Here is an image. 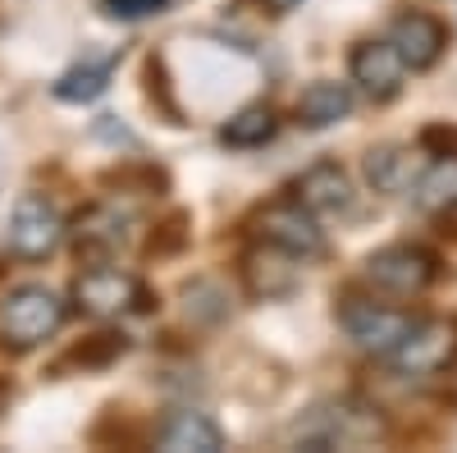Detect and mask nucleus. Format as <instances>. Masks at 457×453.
<instances>
[{"label": "nucleus", "mask_w": 457, "mask_h": 453, "mask_svg": "<svg viewBox=\"0 0 457 453\" xmlns=\"http://www.w3.org/2000/svg\"><path fill=\"white\" fill-rule=\"evenodd\" d=\"M385 440V417L379 407L357 398V394H343V398H325L312 412L288 426V444L307 449V453H329V449H366Z\"/></svg>", "instance_id": "f257e3e1"}, {"label": "nucleus", "mask_w": 457, "mask_h": 453, "mask_svg": "<svg viewBox=\"0 0 457 453\" xmlns=\"http://www.w3.org/2000/svg\"><path fill=\"white\" fill-rule=\"evenodd\" d=\"M64 321H69V302L55 289L23 284V289L0 298V348L32 353V348H42L46 339H55Z\"/></svg>", "instance_id": "f03ea898"}, {"label": "nucleus", "mask_w": 457, "mask_h": 453, "mask_svg": "<svg viewBox=\"0 0 457 453\" xmlns=\"http://www.w3.org/2000/svg\"><path fill=\"white\" fill-rule=\"evenodd\" d=\"M69 298H73V307L92 321H120V316H133V312H151L146 284L133 271L114 266V261H92L87 271H79Z\"/></svg>", "instance_id": "7ed1b4c3"}, {"label": "nucleus", "mask_w": 457, "mask_h": 453, "mask_svg": "<svg viewBox=\"0 0 457 453\" xmlns=\"http://www.w3.org/2000/svg\"><path fill=\"white\" fill-rule=\"evenodd\" d=\"M334 316H338L343 334H348L357 348L375 353V357H389V353L398 348V339L416 325V316H411V312L389 307V302H375V298H357V293L338 298Z\"/></svg>", "instance_id": "20e7f679"}, {"label": "nucleus", "mask_w": 457, "mask_h": 453, "mask_svg": "<svg viewBox=\"0 0 457 453\" xmlns=\"http://www.w3.org/2000/svg\"><path fill=\"white\" fill-rule=\"evenodd\" d=\"M69 220L64 211L46 197V193H23L10 211V230H5V247L19 261H46L51 252H60Z\"/></svg>", "instance_id": "39448f33"}, {"label": "nucleus", "mask_w": 457, "mask_h": 453, "mask_svg": "<svg viewBox=\"0 0 457 453\" xmlns=\"http://www.w3.org/2000/svg\"><path fill=\"white\" fill-rule=\"evenodd\" d=\"M453 357H457V325L444 316H416V325L398 339V348L385 362L407 381H426V375H439Z\"/></svg>", "instance_id": "423d86ee"}, {"label": "nucleus", "mask_w": 457, "mask_h": 453, "mask_svg": "<svg viewBox=\"0 0 457 453\" xmlns=\"http://www.w3.org/2000/svg\"><path fill=\"white\" fill-rule=\"evenodd\" d=\"M366 280L394 298H416L439 280V256L421 243H389L366 256Z\"/></svg>", "instance_id": "0eeeda50"}, {"label": "nucleus", "mask_w": 457, "mask_h": 453, "mask_svg": "<svg viewBox=\"0 0 457 453\" xmlns=\"http://www.w3.org/2000/svg\"><path fill=\"white\" fill-rule=\"evenodd\" d=\"M64 239L73 243V256H79L83 266H92V261H114L133 243V215L114 202H96L69 224Z\"/></svg>", "instance_id": "6e6552de"}, {"label": "nucleus", "mask_w": 457, "mask_h": 453, "mask_svg": "<svg viewBox=\"0 0 457 453\" xmlns=\"http://www.w3.org/2000/svg\"><path fill=\"white\" fill-rule=\"evenodd\" d=\"M256 234H261V243H270V247H279V252H288V256H297V261H320V256L329 252L320 220L302 206L297 197L265 206L261 220H256Z\"/></svg>", "instance_id": "1a4fd4ad"}, {"label": "nucleus", "mask_w": 457, "mask_h": 453, "mask_svg": "<svg viewBox=\"0 0 457 453\" xmlns=\"http://www.w3.org/2000/svg\"><path fill=\"white\" fill-rule=\"evenodd\" d=\"M389 46L398 51L403 69L426 73V69H435V64L444 60V51H448V28H444L435 14L407 10V14H398L394 28H389Z\"/></svg>", "instance_id": "9d476101"}, {"label": "nucleus", "mask_w": 457, "mask_h": 453, "mask_svg": "<svg viewBox=\"0 0 457 453\" xmlns=\"http://www.w3.org/2000/svg\"><path fill=\"white\" fill-rule=\"evenodd\" d=\"M293 197L307 206L316 220H343V215H353L357 211V188H353V174L343 170V165H334V161H320V165H312L307 174L297 179V188H293Z\"/></svg>", "instance_id": "9b49d317"}, {"label": "nucleus", "mask_w": 457, "mask_h": 453, "mask_svg": "<svg viewBox=\"0 0 457 453\" xmlns=\"http://www.w3.org/2000/svg\"><path fill=\"white\" fill-rule=\"evenodd\" d=\"M348 73H353V83L375 101V105H385L403 92V60L389 42H357L353 55H348Z\"/></svg>", "instance_id": "f8f14e48"}, {"label": "nucleus", "mask_w": 457, "mask_h": 453, "mask_svg": "<svg viewBox=\"0 0 457 453\" xmlns=\"http://www.w3.org/2000/svg\"><path fill=\"white\" fill-rule=\"evenodd\" d=\"M297 266H302L297 256H288V252H279L270 243H261V247H252L243 256V284H247L252 298L275 302V298H288L297 289Z\"/></svg>", "instance_id": "ddd939ff"}, {"label": "nucleus", "mask_w": 457, "mask_h": 453, "mask_svg": "<svg viewBox=\"0 0 457 453\" xmlns=\"http://www.w3.org/2000/svg\"><path fill=\"white\" fill-rule=\"evenodd\" d=\"M156 444L170 449V453H220L224 449V431H220L215 417H206V412L174 407L170 417L161 422V431H156Z\"/></svg>", "instance_id": "4468645a"}, {"label": "nucleus", "mask_w": 457, "mask_h": 453, "mask_svg": "<svg viewBox=\"0 0 457 453\" xmlns=\"http://www.w3.org/2000/svg\"><path fill=\"white\" fill-rule=\"evenodd\" d=\"M348 110H353V88L348 83H334V79H320L312 88H302L293 115H297L302 129H329L338 120H348Z\"/></svg>", "instance_id": "2eb2a0df"}, {"label": "nucleus", "mask_w": 457, "mask_h": 453, "mask_svg": "<svg viewBox=\"0 0 457 453\" xmlns=\"http://www.w3.org/2000/svg\"><path fill=\"white\" fill-rule=\"evenodd\" d=\"M275 133H279V115H275V105H265V101L243 105L238 115H228L220 124V142L228 151H256L265 142H275Z\"/></svg>", "instance_id": "dca6fc26"}, {"label": "nucleus", "mask_w": 457, "mask_h": 453, "mask_svg": "<svg viewBox=\"0 0 457 453\" xmlns=\"http://www.w3.org/2000/svg\"><path fill=\"white\" fill-rule=\"evenodd\" d=\"M411 202L421 211H448L457 206V156H435L411 179Z\"/></svg>", "instance_id": "f3484780"}, {"label": "nucleus", "mask_w": 457, "mask_h": 453, "mask_svg": "<svg viewBox=\"0 0 457 453\" xmlns=\"http://www.w3.org/2000/svg\"><path fill=\"white\" fill-rule=\"evenodd\" d=\"M411 156L403 147H375L370 156H366V183L375 188V193H385V197H398V193H411Z\"/></svg>", "instance_id": "a211bd4d"}, {"label": "nucleus", "mask_w": 457, "mask_h": 453, "mask_svg": "<svg viewBox=\"0 0 457 453\" xmlns=\"http://www.w3.org/2000/svg\"><path fill=\"white\" fill-rule=\"evenodd\" d=\"M110 73H114V60L79 64V69H69L64 79L55 83V96H60V101H96V96L110 88Z\"/></svg>", "instance_id": "6ab92c4d"}, {"label": "nucleus", "mask_w": 457, "mask_h": 453, "mask_svg": "<svg viewBox=\"0 0 457 453\" xmlns=\"http://www.w3.org/2000/svg\"><path fill=\"white\" fill-rule=\"evenodd\" d=\"M124 348H129V339L120 334V330H101V334H92L83 348H73V357L69 362H83V366H105V362H114V357H124Z\"/></svg>", "instance_id": "aec40b11"}, {"label": "nucleus", "mask_w": 457, "mask_h": 453, "mask_svg": "<svg viewBox=\"0 0 457 453\" xmlns=\"http://www.w3.org/2000/svg\"><path fill=\"white\" fill-rule=\"evenodd\" d=\"M110 19H146V14H161L170 0H101Z\"/></svg>", "instance_id": "412c9836"}, {"label": "nucleus", "mask_w": 457, "mask_h": 453, "mask_svg": "<svg viewBox=\"0 0 457 453\" xmlns=\"http://www.w3.org/2000/svg\"><path fill=\"white\" fill-rule=\"evenodd\" d=\"M261 5L270 10V14H293V10L302 5V0H261Z\"/></svg>", "instance_id": "4be33fe9"}]
</instances>
